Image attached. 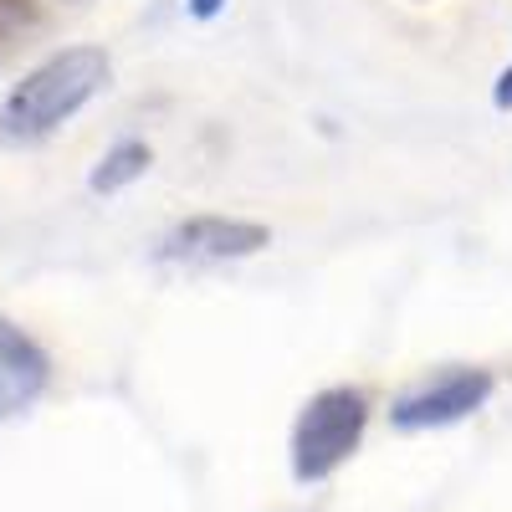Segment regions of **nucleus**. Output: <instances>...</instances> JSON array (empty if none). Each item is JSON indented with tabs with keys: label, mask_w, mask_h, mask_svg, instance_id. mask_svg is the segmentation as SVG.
<instances>
[{
	"label": "nucleus",
	"mask_w": 512,
	"mask_h": 512,
	"mask_svg": "<svg viewBox=\"0 0 512 512\" xmlns=\"http://www.w3.org/2000/svg\"><path fill=\"white\" fill-rule=\"evenodd\" d=\"M47 354H41L31 338L0 318V420L21 415L41 390H47Z\"/></svg>",
	"instance_id": "nucleus-5"
},
{
	"label": "nucleus",
	"mask_w": 512,
	"mask_h": 512,
	"mask_svg": "<svg viewBox=\"0 0 512 512\" xmlns=\"http://www.w3.org/2000/svg\"><path fill=\"white\" fill-rule=\"evenodd\" d=\"M262 246H272V231L256 221H236V216H195L185 226H175L159 241L164 262H190V267H210V262H241L256 256Z\"/></svg>",
	"instance_id": "nucleus-3"
},
{
	"label": "nucleus",
	"mask_w": 512,
	"mask_h": 512,
	"mask_svg": "<svg viewBox=\"0 0 512 512\" xmlns=\"http://www.w3.org/2000/svg\"><path fill=\"white\" fill-rule=\"evenodd\" d=\"M364 420H369V410H364L359 390H323L318 400H308L303 420H297V436H292V472L303 482L328 477L359 446Z\"/></svg>",
	"instance_id": "nucleus-2"
},
{
	"label": "nucleus",
	"mask_w": 512,
	"mask_h": 512,
	"mask_svg": "<svg viewBox=\"0 0 512 512\" xmlns=\"http://www.w3.org/2000/svg\"><path fill=\"white\" fill-rule=\"evenodd\" d=\"M16 16H21V0H0V31H6Z\"/></svg>",
	"instance_id": "nucleus-8"
},
{
	"label": "nucleus",
	"mask_w": 512,
	"mask_h": 512,
	"mask_svg": "<svg viewBox=\"0 0 512 512\" xmlns=\"http://www.w3.org/2000/svg\"><path fill=\"white\" fill-rule=\"evenodd\" d=\"M144 169H149V144H118V149H108L103 164L93 169V190H98V195H113V190H123V185H134Z\"/></svg>",
	"instance_id": "nucleus-6"
},
{
	"label": "nucleus",
	"mask_w": 512,
	"mask_h": 512,
	"mask_svg": "<svg viewBox=\"0 0 512 512\" xmlns=\"http://www.w3.org/2000/svg\"><path fill=\"white\" fill-rule=\"evenodd\" d=\"M487 395H492V379L482 369H461V374H446L441 384H431V390L400 400L395 405V425H405V431H420V425H451L461 415L482 410Z\"/></svg>",
	"instance_id": "nucleus-4"
},
{
	"label": "nucleus",
	"mask_w": 512,
	"mask_h": 512,
	"mask_svg": "<svg viewBox=\"0 0 512 512\" xmlns=\"http://www.w3.org/2000/svg\"><path fill=\"white\" fill-rule=\"evenodd\" d=\"M108 57L98 47H67L41 62L21 88L0 103V139L11 144H36L57 134V128L82 113L103 88H108Z\"/></svg>",
	"instance_id": "nucleus-1"
},
{
	"label": "nucleus",
	"mask_w": 512,
	"mask_h": 512,
	"mask_svg": "<svg viewBox=\"0 0 512 512\" xmlns=\"http://www.w3.org/2000/svg\"><path fill=\"white\" fill-rule=\"evenodd\" d=\"M221 6H226V0H190V11H195L200 21H210V16H216V11H221Z\"/></svg>",
	"instance_id": "nucleus-7"
}]
</instances>
